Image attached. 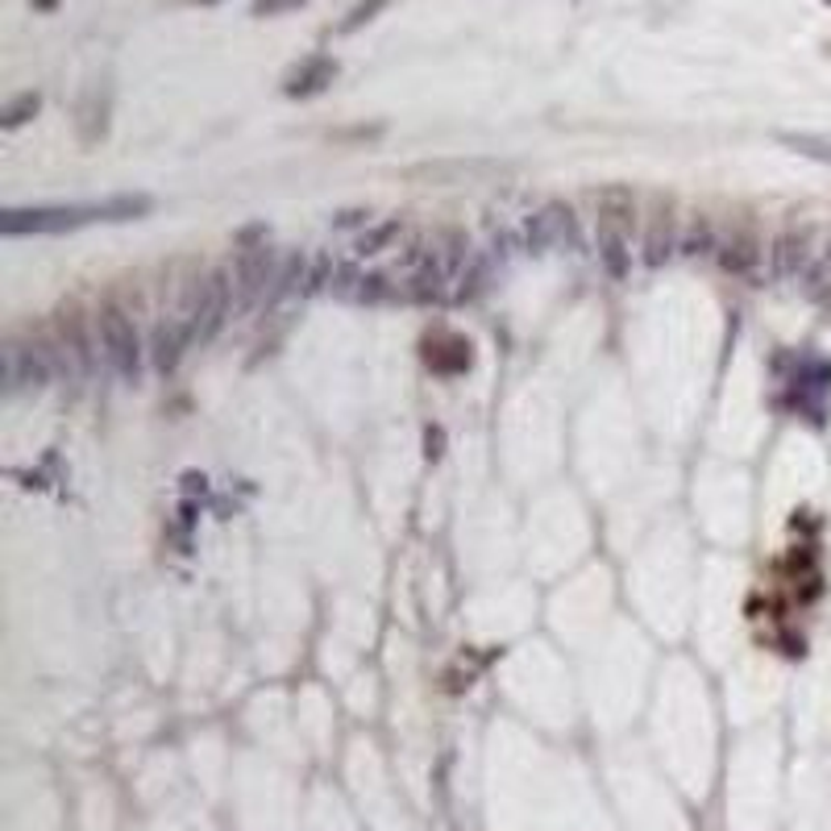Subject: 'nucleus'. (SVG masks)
<instances>
[{
    "label": "nucleus",
    "instance_id": "nucleus-9",
    "mask_svg": "<svg viewBox=\"0 0 831 831\" xmlns=\"http://www.w3.org/2000/svg\"><path fill=\"white\" fill-rule=\"evenodd\" d=\"M677 245H682V225H677L674 208L661 204L653 217H649V229H644L641 238V259L649 262V266H661L665 259H674Z\"/></svg>",
    "mask_w": 831,
    "mask_h": 831
},
{
    "label": "nucleus",
    "instance_id": "nucleus-10",
    "mask_svg": "<svg viewBox=\"0 0 831 831\" xmlns=\"http://www.w3.org/2000/svg\"><path fill=\"white\" fill-rule=\"evenodd\" d=\"M188 346H196L191 329L183 325V320H179V316L162 312V320H158L155 333H150V358H155L158 370H175Z\"/></svg>",
    "mask_w": 831,
    "mask_h": 831
},
{
    "label": "nucleus",
    "instance_id": "nucleus-18",
    "mask_svg": "<svg viewBox=\"0 0 831 831\" xmlns=\"http://www.w3.org/2000/svg\"><path fill=\"white\" fill-rule=\"evenodd\" d=\"M382 4H387V0H362V4H354V9H349V18L341 21V34H354L358 25H366V21L379 13Z\"/></svg>",
    "mask_w": 831,
    "mask_h": 831
},
{
    "label": "nucleus",
    "instance_id": "nucleus-13",
    "mask_svg": "<svg viewBox=\"0 0 831 831\" xmlns=\"http://www.w3.org/2000/svg\"><path fill=\"white\" fill-rule=\"evenodd\" d=\"M686 259H703V254H715L719 250V229L711 217H694L691 225L682 229V245H677Z\"/></svg>",
    "mask_w": 831,
    "mask_h": 831
},
{
    "label": "nucleus",
    "instance_id": "nucleus-11",
    "mask_svg": "<svg viewBox=\"0 0 831 831\" xmlns=\"http://www.w3.org/2000/svg\"><path fill=\"white\" fill-rule=\"evenodd\" d=\"M337 80V63H333L329 54H308L304 63H295L287 75H283V92L287 96H316V92H325V87Z\"/></svg>",
    "mask_w": 831,
    "mask_h": 831
},
{
    "label": "nucleus",
    "instance_id": "nucleus-6",
    "mask_svg": "<svg viewBox=\"0 0 831 831\" xmlns=\"http://www.w3.org/2000/svg\"><path fill=\"white\" fill-rule=\"evenodd\" d=\"M51 375H54V358L46 346H38V341H9L4 346V391L9 396L38 391V387H46Z\"/></svg>",
    "mask_w": 831,
    "mask_h": 831
},
{
    "label": "nucleus",
    "instance_id": "nucleus-16",
    "mask_svg": "<svg viewBox=\"0 0 831 831\" xmlns=\"http://www.w3.org/2000/svg\"><path fill=\"white\" fill-rule=\"evenodd\" d=\"M399 233V221H387V225H379V229H370V233H362L358 242H354V254H379V250H387L391 245V238Z\"/></svg>",
    "mask_w": 831,
    "mask_h": 831
},
{
    "label": "nucleus",
    "instance_id": "nucleus-8",
    "mask_svg": "<svg viewBox=\"0 0 831 831\" xmlns=\"http://www.w3.org/2000/svg\"><path fill=\"white\" fill-rule=\"evenodd\" d=\"M811 262H814V250H811V233H807V229H790V233L774 238V250H769V271H774V278H781V283L807 278Z\"/></svg>",
    "mask_w": 831,
    "mask_h": 831
},
{
    "label": "nucleus",
    "instance_id": "nucleus-12",
    "mask_svg": "<svg viewBox=\"0 0 831 831\" xmlns=\"http://www.w3.org/2000/svg\"><path fill=\"white\" fill-rule=\"evenodd\" d=\"M715 254H719L724 271H732V275H753L761 266V242H757L753 229H732L727 238H719Z\"/></svg>",
    "mask_w": 831,
    "mask_h": 831
},
{
    "label": "nucleus",
    "instance_id": "nucleus-1",
    "mask_svg": "<svg viewBox=\"0 0 831 831\" xmlns=\"http://www.w3.org/2000/svg\"><path fill=\"white\" fill-rule=\"evenodd\" d=\"M150 208L146 196H108L96 204H51V208H9L0 217L4 238L21 233H67V229L92 225V221H134Z\"/></svg>",
    "mask_w": 831,
    "mask_h": 831
},
{
    "label": "nucleus",
    "instance_id": "nucleus-2",
    "mask_svg": "<svg viewBox=\"0 0 831 831\" xmlns=\"http://www.w3.org/2000/svg\"><path fill=\"white\" fill-rule=\"evenodd\" d=\"M96 349H101L104 362L113 366L117 375L138 379L146 346H141V333H138V325H134V316H129L122 304H104V308L96 312Z\"/></svg>",
    "mask_w": 831,
    "mask_h": 831
},
{
    "label": "nucleus",
    "instance_id": "nucleus-15",
    "mask_svg": "<svg viewBox=\"0 0 831 831\" xmlns=\"http://www.w3.org/2000/svg\"><path fill=\"white\" fill-rule=\"evenodd\" d=\"M38 108H42V96H38V92H21L18 101L4 104V113H0V125H4V129H18V125H25L30 117H34Z\"/></svg>",
    "mask_w": 831,
    "mask_h": 831
},
{
    "label": "nucleus",
    "instance_id": "nucleus-7",
    "mask_svg": "<svg viewBox=\"0 0 831 831\" xmlns=\"http://www.w3.org/2000/svg\"><path fill=\"white\" fill-rule=\"evenodd\" d=\"M238 308V295H233V271L217 266L204 275V295H200V308H196V341L208 346L217 333L225 329V320Z\"/></svg>",
    "mask_w": 831,
    "mask_h": 831
},
{
    "label": "nucleus",
    "instance_id": "nucleus-22",
    "mask_svg": "<svg viewBox=\"0 0 831 831\" xmlns=\"http://www.w3.org/2000/svg\"><path fill=\"white\" fill-rule=\"evenodd\" d=\"M823 4H828V9H831V0H823Z\"/></svg>",
    "mask_w": 831,
    "mask_h": 831
},
{
    "label": "nucleus",
    "instance_id": "nucleus-5",
    "mask_svg": "<svg viewBox=\"0 0 831 831\" xmlns=\"http://www.w3.org/2000/svg\"><path fill=\"white\" fill-rule=\"evenodd\" d=\"M595 238H599V262L611 275H623L632 266V204H623V196H607L599 204Z\"/></svg>",
    "mask_w": 831,
    "mask_h": 831
},
{
    "label": "nucleus",
    "instance_id": "nucleus-3",
    "mask_svg": "<svg viewBox=\"0 0 831 831\" xmlns=\"http://www.w3.org/2000/svg\"><path fill=\"white\" fill-rule=\"evenodd\" d=\"M512 242L528 254H557V250H578V221L566 204H540L533 208L519 229L512 233Z\"/></svg>",
    "mask_w": 831,
    "mask_h": 831
},
{
    "label": "nucleus",
    "instance_id": "nucleus-21",
    "mask_svg": "<svg viewBox=\"0 0 831 831\" xmlns=\"http://www.w3.org/2000/svg\"><path fill=\"white\" fill-rule=\"evenodd\" d=\"M200 4H217V0H200Z\"/></svg>",
    "mask_w": 831,
    "mask_h": 831
},
{
    "label": "nucleus",
    "instance_id": "nucleus-17",
    "mask_svg": "<svg viewBox=\"0 0 831 831\" xmlns=\"http://www.w3.org/2000/svg\"><path fill=\"white\" fill-rule=\"evenodd\" d=\"M811 292H828L831 287V238H828V245L814 254V262H811V271H807V278H802Z\"/></svg>",
    "mask_w": 831,
    "mask_h": 831
},
{
    "label": "nucleus",
    "instance_id": "nucleus-4",
    "mask_svg": "<svg viewBox=\"0 0 831 831\" xmlns=\"http://www.w3.org/2000/svg\"><path fill=\"white\" fill-rule=\"evenodd\" d=\"M283 254L271 245H245L242 254L233 259V295H238V312H250L254 304H271L275 292V275Z\"/></svg>",
    "mask_w": 831,
    "mask_h": 831
},
{
    "label": "nucleus",
    "instance_id": "nucleus-19",
    "mask_svg": "<svg viewBox=\"0 0 831 831\" xmlns=\"http://www.w3.org/2000/svg\"><path fill=\"white\" fill-rule=\"evenodd\" d=\"M299 4H308V0H259V4H254V18H278V13L299 9Z\"/></svg>",
    "mask_w": 831,
    "mask_h": 831
},
{
    "label": "nucleus",
    "instance_id": "nucleus-20",
    "mask_svg": "<svg viewBox=\"0 0 831 831\" xmlns=\"http://www.w3.org/2000/svg\"><path fill=\"white\" fill-rule=\"evenodd\" d=\"M30 4H34L38 13H54V9H59V4H63V0H30Z\"/></svg>",
    "mask_w": 831,
    "mask_h": 831
},
{
    "label": "nucleus",
    "instance_id": "nucleus-14",
    "mask_svg": "<svg viewBox=\"0 0 831 831\" xmlns=\"http://www.w3.org/2000/svg\"><path fill=\"white\" fill-rule=\"evenodd\" d=\"M781 146H790L798 155L814 158V162H828L831 167V138L828 134H781Z\"/></svg>",
    "mask_w": 831,
    "mask_h": 831
}]
</instances>
